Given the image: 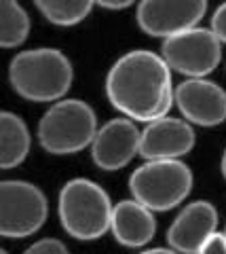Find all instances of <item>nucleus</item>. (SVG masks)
<instances>
[{"label": "nucleus", "mask_w": 226, "mask_h": 254, "mask_svg": "<svg viewBox=\"0 0 226 254\" xmlns=\"http://www.w3.org/2000/svg\"><path fill=\"white\" fill-rule=\"evenodd\" d=\"M194 129L188 121L174 117H161L150 121L142 129L139 140V157L146 161L161 159H182L194 146Z\"/></svg>", "instance_id": "9b49d317"}, {"label": "nucleus", "mask_w": 226, "mask_h": 254, "mask_svg": "<svg viewBox=\"0 0 226 254\" xmlns=\"http://www.w3.org/2000/svg\"><path fill=\"white\" fill-rule=\"evenodd\" d=\"M176 106L188 123L216 127L226 121V91L209 78H186L176 87Z\"/></svg>", "instance_id": "9d476101"}, {"label": "nucleus", "mask_w": 226, "mask_h": 254, "mask_svg": "<svg viewBox=\"0 0 226 254\" xmlns=\"http://www.w3.org/2000/svg\"><path fill=\"white\" fill-rule=\"evenodd\" d=\"M34 4L51 23L70 28L87 17L95 0H34Z\"/></svg>", "instance_id": "dca6fc26"}, {"label": "nucleus", "mask_w": 226, "mask_h": 254, "mask_svg": "<svg viewBox=\"0 0 226 254\" xmlns=\"http://www.w3.org/2000/svg\"><path fill=\"white\" fill-rule=\"evenodd\" d=\"M163 60L188 78H205L220 66L222 43L212 30L190 28L163 43Z\"/></svg>", "instance_id": "0eeeda50"}, {"label": "nucleus", "mask_w": 226, "mask_h": 254, "mask_svg": "<svg viewBox=\"0 0 226 254\" xmlns=\"http://www.w3.org/2000/svg\"><path fill=\"white\" fill-rule=\"evenodd\" d=\"M212 32L220 38V43L226 45V2H222L216 9L214 17H212Z\"/></svg>", "instance_id": "a211bd4d"}, {"label": "nucleus", "mask_w": 226, "mask_h": 254, "mask_svg": "<svg viewBox=\"0 0 226 254\" xmlns=\"http://www.w3.org/2000/svg\"><path fill=\"white\" fill-rule=\"evenodd\" d=\"M30 34V17L17 0H0V45L13 49L26 43Z\"/></svg>", "instance_id": "2eb2a0df"}, {"label": "nucleus", "mask_w": 226, "mask_h": 254, "mask_svg": "<svg viewBox=\"0 0 226 254\" xmlns=\"http://www.w3.org/2000/svg\"><path fill=\"white\" fill-rule=\"evenodd\" d=\"M224 235H226V227H224Z\"/></svg>", "instance_id": "b1692460"}, {"label": "nucleus", "mask_w": 226, "mask_h": 254, "mask_svg": "<svg viewBox=\"0 0 226 254\" xmlns=\"http://www.w3.org/2000/svg\"><path fill=\"white\" fill-rule=\"evenodd\" d=\"M136 0H95V4L104 6V9H110V11H121V9H127L131 6Z\"/></svg>", "instance_id": "aec40b11"}, {"label": "nucleus", "mask_w": 226, "mask_h": 254, "mask_svg": "<svg viewBox=\"0 0 226 254\" xmlns=\"http://www.w3.org/2000/svg\"><path fill=\"white\" fill-rule=\"evenodd\" d=\"M139 254H180L174 248H150V250H142Z\"/></svg>", "instance_id": "412c9836"}, {"label": "nucleus", "mask_w": 226, "mask_h": 254, "mask_svg": "<svg viewBox=\"0 0 226 254\" xmlns=\"http://www.w3.org/2000/svg\"><path fill=\"white\" fill-rule=\"evenodd\" d=\"M129 190L152 212H167L190 195L192 172L180 159L146 161L131 174Z\"/></svg>", "instance_id": "39448f33"}, {"label": "nucleus", "mask_w": 226, "mask_h": 254, "mask_svg": "<svg viewBox=\"0 0 226 254\" xmlns=\"http://www.w3.org/2000/svg\"><path fill=\"white\" fill-rule=\"evenodd\" d=\"M97 117L83 100H59L38 123V142L51 155H72L93 144Z\"/></svg>", "instance_id": "20e7f679"}, {"label": "nucleus", "mask_w": 226, "mask_h": 254, "mask_svg": "<svg viewBox=\"0 0 226 254\" xmlns=\"http://www.w3.org/2000/svg\"><path fill=\"white\" fill-rule=\"evenodd\" d=\"M139 140L142 131L136 127L134 119H112L97 129L91 144V157L99 170H121L134 161L136 155H139Z\"/></svg>", "instance_id": "1a4fd4ad"}, {"label": "nucleus", "mask_w": 226, "mask_h": 254, "mask_svg": "<svg viewBox=\"0 0 226 254\" xmlns=\"http://www.w3.org/2000/svg\"><path fill=\"white\" fill-rule=\"evenodd\" d=\"M74 70L68 55L57 49H30L17 53L9 66L15 93L30 102L61 100L70 91Z\"/></svg>", "instance_id": "f03ea898"}, {"label": "nucleus", "mask_w": 226, "mask_h": 254, "mask_svg": "<svg viewBox=\"0 0 226 254\" xmlns=\"http://www.w3.org/2000/svg\"><path fill=\"white\" fill-rule=\"evenodd\" d=\"M0 254H9V252H6V250H2V252H0Z\"/></svg>", "instance_id": "5701e85b"}, {"label": "nucleus", "mask_w": 226, "mask_h": 254, "mask_svg": "<svg viewBox=\"0 0 226 254\" xmlns=\"http://www.w3.org/2000/svg\"><path fill=\"white\" fill-rule=\"evenodd\" d=\"M23 254H70V252H68L64 242L53 240V237H46V240H41V242L32 244Z\"/></svg>", "instance_id": "f3484780"}, {"label": "nucleus", "mask_w": 226, "mask_h": 254, "mask_svg": "<svg viewBox=\"0 0 226 254\" xmlns=\"http://www.w3.org/2000/svg\"><path fill=\"white\" fill-rule=\"evenodd\" d=\"M110 104L134 121L150 123L167 117L176 102L171 68L163 55L152 51H129L119 58L106 76Z\"/></svg>", "instance_id": "f257e3e1"}, {"label": "nucleus", "mask_w": 226, "mask_h": 254, "mask_svg": "<svg viewBox=\"0 0 226 254\" xmlns=\"http://www.w3.org/2000/svg\"><path fill=\"white\" fill-rule=\"evenodd\" d=\"M110 231L125 248H144L157 233V220L152 210L144 203L137 199H125L114 205Z\"/></svg>", "instance_id": "ddd939ff"}, {"label": "nucleus", "mask_w": 226, "mask_h": 254, "mask_svg": "<svg viewBox=\"0 0 226 254\" xmlns=\"http://www.w3.org/2000/svg\"><path fill=\"white\" fill-rule=\"evenodd\" d=\"M214 233H218V210L214 203L192 201L167 229V244L180 254H199Z\"/></svg>", "instance_id": "f8f14e48"}, {"label": "nucleus", "mask_w": 226, "mask_h": 254, "mask_svg": "<svg viewBox=\"0 0 226 254\" xmlns=\"http://www.w3.org/2000/svg\"><path fill=\"white\" fill-rule=\"evenodd\" d=\"M30 131L23 119L15 113H0V168L13 170L26 161L30 153Z\"/></svg>", "instance_id": "4468645a"}, {"label": "nucleus", "mask_w": 226, "mask_h": 254, "mask_svg": "<svg viewBox=\"0 0 226 254\" xmlns=\"http://www.w3.org/2000/svg\"><path fill=\"white\" fill-rule=\"evenodd\" d=\"M207 0H142L137 6V26L146 34L169 38L203 19Z\"/></svg>", "instance_id": "6e6552de"}, {"label": "nucleus", "mask_w": 226, "mask_h": 254, "mask_svg": "<svg viewBox=\"0 0 226 254\" xmlns=\"http://www.w3.org/2000/svg\"><path fill=\"white\" fill-rule=\"evenodd\" d=\"M46 197L38 187L23 180H2L0 185V233L19 240L36 233L46 220Z\"/></svg>", "instance_id": "423d86ee"}, {"label": "nucleus", "mask_w": 226, "mask_h": 254, "mask_svg": "<svg viewBox=\"0 0 226 254\" xmlns=\"http://www.w3.org/2000/svg\"><path fill=\"white\" fill-rule=\"evenodd\" d=\"M199 254H226V235L224 233H214L205 246L199 250Z\"/></svg>", "instance_id": "6ab92c4d"}, {"label": "nucleus", "mask_w": 226, "mask_h": 254, "mask_svg": "<svg viewBox=\"0 0 226 254\" xmlns=\"http://www.w3.org/2000/svg\"><path fill=\"white\" fill-rule=\"evenodd\" d=\"M222 176L226 180V148H224V155H222Z\"/></svg>", "instance_id": "4be33fe9"}, {"label": "nucleus", "mask_w": 226, "mask_h": 254, "mask_svg": "<svg viewBox=\"0 0 226 254\" xmlns=\"http://www.w3.org/2000/svg\"><path fill=\"white\" fill-rule=\"evenodd\" d=\"M57 210L68 235L81 242H93L110 231L114 205L97 182L74 178L61 187Z\"/></svg>", "instance_id": "7ed1b4c3"}]
</instances>
